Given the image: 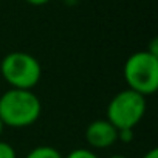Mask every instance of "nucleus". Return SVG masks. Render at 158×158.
I'll list each match as a JSON object with an SVG mask.
<instances>
[{
  "instance_id": "nucleus-1",
  "label": "nucleus",
  "mask_w": 158,
  "mask_h": 158,
  "mask_svg": "<svg viewBox=\"0 0 158 158\" xmlns=\"http://www.w3.org/2000/svg\"><path fill=\"white\" fill-rule=\"evenodd\" d=\"M40 112L42 104L31 90L10 89L0 96V119L5 126L28 127L39 119Z\"/></svg>"
},
{
  "instance_id": "nucleus-2",
  "label": "nucleus",
  "mask_w": 158,
  "mask_h": 158,
  "mask_svg": "<svg viewBox=\"0 0 158 158\" xmlns=\"http://www.w3.org/2000/svg\"><path fill=\"white\" fill-rule=\"evenodd\" d=\"M124 79L130 90L144 98L153 95L158 89V54L150 51H136L124 64Z\"/></svg>"
},
{
  "instance_id": "nucleus-3",
  "label": "nucleus",
  "mask_w": 158,
  "mask_h": 158,
  "mask_svg": "<svg viewBox=\"0 0 158 158\" xmlns=\"http://www.w3.org/2000/svg\"><path fill=\"white\" fill-rule=\"evenodd\" d=\"M0 71L11 89L22 90H31L36 87L42 76L39 60L30 53L22 51H13L6 54L0 64Z\"/></svg>"
},
{
  "instance_id": "nucleus-4",
  "label": "nucleus",
  "mask_w": 158,
  "mask_h": 158,
  "mask_svg": "<svg viewBox=\"0 0 158 158\" xmlns=\"http://www.w3.org/2000/svg\"><path fill=\"white\" fill-rule=\"evenodd\" d=\"M146 113V98L130 89L116 93L107 106V121L118 130L133 129Z\"/></svg>"
},
{
  "instance_id": "nucleus-5",
  "label": "nucleus",
  "mask_w": 158,
  "mask_h": 158,
  "mask_svg": "<svg viewBox=\"0 0 158 158\" xmlns=\"http://www.w3.org/2000/svg\"><path fill=\"white\" fill-rule=\"evenodd\" d=\"M85 139L95 149H106L118 141V129L107 119H96L89 124Z\"/></svg>"
},
{
  "instance_id": "nucleus-6",
  "label": "nucleus",
  "mask_w": 158,
  "mask_h": 158,
  "mask_svg": "<svg viewBox=\"0 0 158 158\" xmlns=\"http://www.w3.org/2000/svg\"><path fill=\"white\" fill-rule=\"evenodd\" d=\"M25 158H64L62 153L53 146H39L28 152Z\"/></svg>"
},
{
  "instance_id": "nucleus-7",
  "label": "nucleus",
  "mask_w": 158,
  "mask_h": 158,
  "mask_svg": "<svg viewBox=\"0 0 158 158\" xmlns=\"http://www.w3.org/2000/svg\"><path fill=\"white\" fill-rule=\"evenodd\" d=\"M64 158H99V156L90 149H74Z\"/></svg>"
},
{
  "instance_id": "nucleus-8",
  "label": "nucleus",
  "mask_w": 158,
  "mask_h": 158,
  "mask_svg": "<svg viewBox=\"0 0 158 158\" xmlns=\"http://www.w3.org/2000/svg\"><path fill=\"white\" fill-rule=\"evenodd\" d=\"M0 158H17L14 147L5 141H0Z\"/></svg>"
},
{
  "instance_id": "nucleus-9",
  "label": "nucleus",
  "mask_w": 158,
  "mask_h": 158,
  "mask_svg": "<svg viewBox=\"0 0 158 158\" xmlns=\"http://www.w3.org/2000/svg\"><path fill=\"white\" fill-rule=\"evenodd\" d=\"M27 2L34 6H42V5H47L48 2H51V0H27Z\"/></svg>"
},
{
  "instance_id": "nucleus-10",
  "label": "nucleus",
  "mask_w": 158,
  "mask_h": 158,
  "mask_svg": "<svg viewBox=\"0 0 158 158\" xmlns=\"http://www.w3.org/2000/svg\"><path fill=\"white\" fill-rule=\"evenodd\" d=\"M143 158H158V149H150Z\"/></svg>"
},
{
  "instance_id": "nucleus-11",
  "label": "nucleus",
  "mask_w": 158,
  "mask_h": 158,
  "mask_svg": "<svg viewBox=\"0 0 158 158\" xmlns=\"http://www.w3.org/2000/svg\"><path fill=\"white\" fill-rule=\"evenodd\" d=\"M3 127H5V124L2 123V119H0V136H2V133H3Z\"/></svg>"
},
{
  "instance_id": "nucleus-12",
  "label": "nucleus",
  "mask_w": 158,
  "mask_h": 158,
  "mask_svg": "<svg viewBox=\"0 0 158 158\" xmlns=\"http://www.w3.org/2000/svg\"><path fill=\"white\" fill-rule=\"evenodd\" d=\"M110 158H127V156H124V155H112Z\"/></svg>"
}]
</instances>
